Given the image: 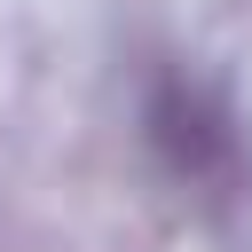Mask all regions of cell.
I'll return each mask as SVG.
<instances>
[{"instance_id":"6da1fadb","label":"cell","mask_w":252,"mask_h":252,"mask_svg":"<svg viewBox=\"0 0 252 252\" xmlns=\"http://www.w3.org/2000/svg\"><path fill=\"white\" fill-rule=\"evenodd\" d=\"M158 142H165L189 173H213V165H220V150H228V134L213 126V110H205L197 94H181V87L158 102Z\"/></svg>"}]
</instances>
